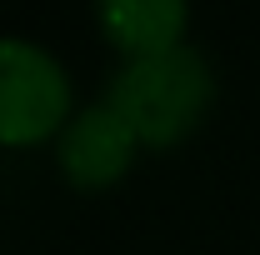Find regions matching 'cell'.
Masks as SVG:
<instances>
[{
	"label": "cell",
	"instance_id": "1",
	"mask_svg": "<svg viewBox=\"0 0 260 255\" xmlns=\"http://www.w3.org/2000/svg\"><path fill=\"white\" fill-rule=\"evenodd\" d=\"M105 100L130 120L140 150H170L185 135H195L200 120L210 115V105H215V70L185 40V45H175L165 55L120 60V70L105 85Z\"/></svg>",
	"mask_w": 260,
	"mask_h": 255
},
{
	"label": "cell",
	"instance_id": "2",
	"mask_svg": "<svg viewBox=\"0 0 260 255\" xmlns=\"http://www.w3.org/2000/svg\"><path fill=\"white\" fill-rule=\"evenodd\" d=\"M75 110V80L60 55L30 35H0V145H55Z\"/></svg>",
	"mask_w": 260,
	"mask_h": 255
},
{
	"label": "cell",
	"instance_id": "4",
	"mask_svg": "<svg viewBox=\"0 0 260 255\" xmlns=\"http://www.w3.org/2000/svg\"><path fill=\"white\" fill-rule=\"evenodd\" d=\"M95 25L120 60H145L185 45L190 5L185 0H105L95 10Z\"/></svg>",
	"mask_w": 260,
	"mask_h": 255
},
{
	"label": "cell",
	"instance_id": "3",
	"mask_svg": "<svg viewBox=\"0 0 260 255\" xmlns=\"http://www.w3.org/2000/svg\"><path fill=\"white\" fill-rule=\"evenodd\" d=\"M135 155H140V140H135L130 120L105 95L80 105L55 140V170L65 175V185H75L85 195L120 185L135 165Z\"/></svg>",
	"mask_w": 260,
	"mask_h": 255
}]
</instances>
